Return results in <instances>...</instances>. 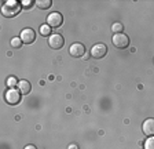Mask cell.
Segmentation results:
<instances>
[{"label":"cell","mask_w":154,"mask_h":149,"mask_svg":"<svg viewBox=\"0 0 154 149\" xmlns=\"http://www.w3.org/2000/svg\"><path fill=\"white\" fill-rule=\"evenodd\" d=\"M21 8H22V3H19L17 0H7L2 6V14L7 18H11V17H15L21 11Z\"/></svg>","instance_id":"obj_1"},{"label":"cell","mask_w":154,"mask_h":149,"mask_svg":"<svg viewBox=\"0 0 154 149\" xmlns=\"http://www.w3.org/2000/svg\"><path fill=\"white\" fill-rule=\"evenodd\" d=\"M143 149H154V137H149V138L144 141Z\"/></svg>","instance_id":"obj_16"},{"label":"cell","mask_w":154,"mask_h":149,"mask_svg":"<svg viewBox=\"0 0 154 149\" xmlns=\"http://www.w3.org/2000/svg\"><path fill=\"white\" fill-rule=\"evenodd\" d=\"M21 98H22V94H21V91L17 90V88H8V91H7L6 95H4L6 102L8 105H13V106H15V105H18L19 102H21Z\"/></svg>","instance_id":"obj_2"},{"label":"cell","mask_w":154,"mask_h":149,"mask_svg":"<svg viewBox=\"0 0 154 149\" xmlns=\"http://www.w3.org/2000/svg\"><path fill=\"white\" fill-rule=\"evenodd\" d=\"M10 44H11V47H13V49L18 50V49H21V47H22L23 42L21 40V37H13V39H11V42H10Z\"/></svg>","instance_id":"obj_12"},{"label":"cell","mask_w":154,"mask_h":149,"mask_svg":"<svg viewBox=\"0 0 154 149\" xmlns=\"http://www.w3.org/2000/svg\"><path fill=\"white\" fill-rule=\"evenodd\" d=\"M69 52L74 58H80L85 54V47H84L83 43H73L70 46V49H69Z\"/></svg>","instance_id":"obj_8"},{"label":"cell","mask_w":154,"mask_h":149,"mask_svg":"<svg viewBox=\"0 0 154 149\" xmlns=\"http://www.w3.org/2000/svg\"><path fill=\"white\" fill-rule=\"evenodd\" d=\"M51 26L50 25H47V24H43L42 26H40V33H42L43 36H48V37H50V36H51Z\"/></svg>","instance_id":"obj_13"},{"label":"cell","mask_w":154,"mask_h":149,"mask_svg":"<svg viewBox=\"0 0 154 149\" xmlns=\"http://www.w3.org/2000/svg\"><path fill=\"white\" fill-rule=\"evenodd\" d=\"M23 149H37V148H36L35 145H26V146H25V148H23Z\"/></svg>","instance_id":"obj_19"},{"label":"cell","mask_w":154,"mask_h":149,"mask_svg":"<svg viewBox=\"0 0 154 149\" xmlns=\"http://www.w3.org/2000/svg\"><path fill=\"white\" fill-rule=\"evenodd\" d=\"M19 81L17 80L15 76H10L8 79H7V86H8L10 88H15V86H18Z\"/></svg>","instance_id":"obj_15"},{"label":"cell","mask_w":154,"mask_h":149,"mask_svg":"<svg viewBox=\"0 0 154 149\" xmlns=\"http://www.w3.org/2000/svg\"><path fill=\"white\" fill-rule=\"evenodd\" d=\"M65 44V39L62 37L61 35H58V33H54L48 37V46L51 47L52 50H61Z\"/></svg>","instance_id":"obj_4"},{"label":"cell","mask_w":154,"mask_h":149,"mask_svg":"<svg viewBox=\"0 0 154 149\" xmlns=\"http://www.w3.org/2000/svg\"><path fill=\"white\" fill-rule=\"evenodd\" d=\"M36 6L42 10H47L52 6V2L51 0H36Z\"/></svg>","instance_id":"obj_11"},{"label":"cell","mask_w":154,"mask_h":149,"mask_svg":"<svg viewBox=\"0 0 154 149\" xmlns=\"http://www.w3.org/2000/svg\"><path fill=\"white\" fill-rule=\"evenodd\" d=\"M106 52H107V47H106L105 43H96L92 49H91V55H92L95 59L103 58L106 55Z\"/></svg>","instance_id":"obj_5"},{"label":"cell","mask_w":154,"mask_h":149,"mask_svg":"<svg viewBox=\"0 0 154 149\" xmlns=\"http://www.w3.org/2000/svg\"><path fill=\"white\" fill-rule=\"evenodd\" d=\"M18 90L21 91V94H22V95H28L29 93L32 91V84H30L28 80H19Z\"/></svg>","instance_id":"obj_10"},{"label":"cell","mask_w":154,"mask_h":149,"mask_svg":"<svg viewBox=\"0 0 154 149\" xmlns=\"http://www.w3.org/2000/svg\"><path fill=\"white\" fill-rule=\"evenodd\" d=\"M142 130H143L144 135L154 137V119H146L142 124Z\"/></svg>","instance_id":"obj_9"},{"label":"cell","mask_w":154,"mask_h":149,"mask_svg":"<svg viewBox=\"0 0 154 149\" xmlns=\"http://www.w3.org/2000/svg\"><path fill=\"white\" fill-rule=\"evenodd\" d=\"M32 3H33L32 0H26V2H22V7L28 8V7H30V4H32Z\"/></svg>","instance_id":"obj_17"},{"label":"cell","mask_w":154,"mask_h":149,"mask_svg":"<svg viewBox=\"0 0 154 149\" xmlns=\"http://www.w3.org/2000/svg\"><path fill=\"white\" fill-rule=\"evenodd\" d=\"M112 42L117 49H127L129 46V37L124 33H116V35H113Z\"/></svg>","instance_id":"obj_3"},{"label":"cell","mask_w":154,"mask_h":149,"mask_svg":"<svg viewBox=\"0 0 154 149\" xmlns=\"http://www.w3.org/2000/svg\"><path fill=\"white\" fill-rule=\"evenodd\" d=\"M63 22V17L61 13H51L47 17V25H50L51 28H59Z\"/></svg>","instance_id":"obj_6"},{"label":"cell","mask_w":154,"mask_h":149,"mask_svg":"<svg viewBox=\"0 0 154 149\" xmlns=\"http://www.w3.org/2000/svg\"><path fill=\"white\" fill-rule=\"evenodd\" d=\"M122 29H124V26L121 22H114L112 25V32H114V35L116 33H122Z\"/></svg>","instance_id":"obj_14"},{"label":"cell","mask_w":154,"mask_h":149,"mask_svg":"<svg viewBox=\"0 0 154 149\" xmlns=\"http://www.w3.org/2000/svg\"><path fill=\"white\" fill-rule=\"evenodd\" d=\"M21 40L23 42V44H30V43L35 42L36 39V32L32 28H25V29L21 32Z\"/></svg>","instance_id":"obj_7"},{"label":"cell","mask_w":154,"mask_h":149,"mask_svg":"<svg viewBox=\"0 0 154 149\" xmlns=\"http://www.w3.org/2000/svg\"><path fill=\"white\" fill-rule=\"evenodd\" d=\"M67 149H79V146H77L76 144H72V145H69V148Z\"/></svg>","instance_id":"obj_18"}]
</instances>
